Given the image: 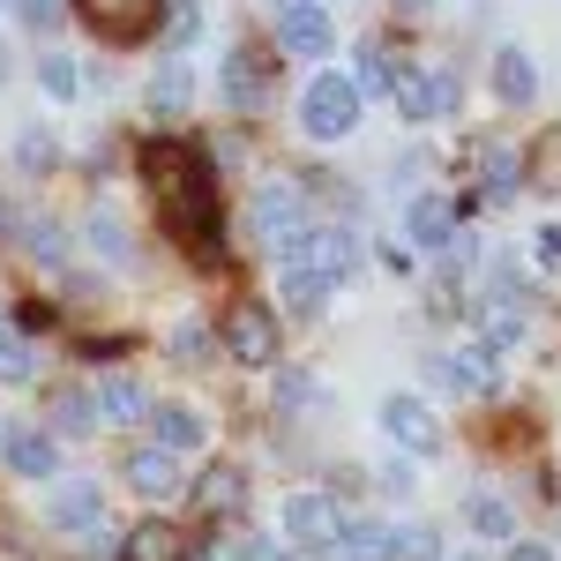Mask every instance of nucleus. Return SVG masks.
<instances>
[{
	"mask_svg": "<svg viewBox=\"0 0 561 561\" xmlns=\"http://www.w3.org/2000/svg\"><path fill=\"white\" fill-rule=\"evenodd\" d=\"M225 359H240V367H277V352H285V330H277V314L262 300H240L225 307Z\"/></svg>",
	"mask_w": 561,
	"mask_h": 561,
	"instance_id": "423d86ee",
	"label": "nucleus"
},
{
	"mask_svg": "<svg viewBox=\"0 0 561 561\" xmlns=\"http://www.w3.org/2000/svg\"><path fill=\"white\" fill-rule=\"evenodd\" d=\"M389 8H397V15H427L434 0H389Z\"/></svg>",
	"mask_w": 561,
	"mask_h": 561,
	"instance_id": "c03bdc74",
	"label": "nucleus"
},
{
	"mask_svg": "<svg viewBox=\"0 0 561 561\" xmlns=\"http://www.w3.org/2000/svg\"><path fill=\"white\" fill-rule=\"evenodd\" d=\"M150 442H165V449H203V420H195L187 404H150Z\"/></svg>",
	"mask_w": 561,
	"mask_h": 561,
	"instance_id": "cd10ccee",
	"label": "nucleus"
},
{
	"mask_svg": "<svg viewBox=\"0 0 561 561\" xmlns=\"http://www.w3.org/2000/svg\"><path fill=\"white\" fill-rule=\"evenodd\" d=\"M389 113L404 121V128H434L442 121V90H434V60H412L397 90H389Z\"/></svg>",
	"mask_w": 561,
	"mask_h": 561,
	"instance_id": "dca6fc26",
	"label": "nucleus"
},
{
	"mask_svg": "<svg viewBox=\"0 0 561 561\" xmlns=\"http://www.w3.org/2000/svg\"><path fill=\"white\" fill-rule=\"evenodd\" d=\"M352 60H359L352 76H359V90H367V98H389V90H397V76L412 68V60H404L389 38H359V53H352Z\"/></svg>",
	"mask_w": 561,
	"mask_h": 561,
	"instance_id": "aec40b11",
	"label": "nucleus"
},
{
	"mask_svg": "<svg viewBox=\"0 0 561 561\" xmlns=\"http://www.w3.org/2000/svg\"><path fill=\"white\" fill-rule=\"evenodd\" d=\"M15 15H23V31H38V38H53V31H68V0H15Z\"/></svg>",
	"mask_w": 561,
	"mask_h": 561,
	"instance_id": "e433bc0d",
	"label": "nucleus"
},
{
	"mask_svg": "<svg viewBox=\"0 0 561 561\" xmlns=\"http://www.w3.org/2000/svg\"><path fill=\"white\" fill-rule=\"evenodd\" d=\"M83 240H90V255H105V262H128V232H121V217H90L83 225Z\"/></svg>",
	"mask_w": 561,
	"mask_h": 561,
	"instance_id": "4c0bfd02",
	"label": "nucleus"
},
{
	"mask_svg": "<svg viewBox=\"0 0 561 561\" xmlns=\"http://www.w3.org/2000/svg\"><path fill=\"white\" fill-rule=\"evenodd\" d=\"M494 98H502L510 113L539 105V68H531V53H524V45H502V53H494Z\"/></svg>",
	"mask_w": 561,
	"mask_h": 561,
	"instance_id": "6ab92c4d",
	"label": "nucleus"
},
{
	"mask_svg": "<svg viewBox=\"0 0 561 561\" xmlns=\"http://www.w3.org/2000/svg\"><path fill=\"white\" fill-rule=\"evenodd\" d=\"M23 248H31L45 270H60V262H68V232H60L53 217H23Z\"/></svg>",
	"mask_w": 561,
	"mask_h": 561,
	"instance_id": "2f4dec72",
	"label": "nucleus"
},
{
	"mask_svg": "<svg viewBox=\"0 0 561 561\" xmlns=\"http://www.w3.org/2000/svg\"><path fill=\"white\" fill-rule=\"evenodd\" d=\"M457 232H465V203H449V195H412L404 203V240L420 255H449Z\"/></svg>",
	"mask_w": 561,
	"mask_h": 561,
	"instance_id": "1a4fd4ad",
	"label": "nucleus"
},
{
	"mask_svg": "<svg viewBox=\"0 0 561 561\" xmlns=\"http://www.w3.org/2000/svg\"><path fill=\"white\" fill-rule=\"evenodd\" d=\"M121 479H128L142 502H173L180 486V449H165V442H142V449H128V465H121Z\"/></svg>",
	"mask_w": 561,
	"mask_h": 561,
	"instance_id": "4468645a",
	"label": "nucleus"
},
{
	"mask_svg": "<svg viewBox=\"0 0 561 561\" xmlns=\"http://www.w3.org/2000/svg\"><path fill=\"white\" fill-rule=\"evenodd\" d=\"M0 8H15V0H0Z\"/></svg>",
	"mask_w": 561,
	"mask_h": 561,
	"instance_id": "3c124183",
	"label": "nucleus"
},
{
	"mask_svg": "<svg viewBox=\"0 0 561 561\" xmlns=\"http://www.w3.org/2000/svg\"><path fill=\"white\" fill-rule=\"evenodd\" d=\"M502 561H554V547H539V539H510Z\"/></svg>",
	"mask_w": 561,
	"mask_h": 561,
	"instance_id": "37998d69",
	"label": "nucleus"
},
{
	"mask_svg": "<svg viewBox=\"0 0 561 561\" xmlns=\"http://www.w3.org/2000/svg\"><path fill=\"white\" fill-rule=\"evenodd\" d=\"M15 165H23V173H53V165H60L53 128H23V135H15Z\"/></svg>",
	"mask_w": 561,
	"mask_h": 561,
	"instance_id": "f704fd0d",
	"label": "nucleus"
},
{
	"mask_svg": "<svg viewBox=\"0 0 561 561\" xmlns=\"http://www.w3.org/2000/svg\"><path fill=\"white\" fill-rule=\"evenodd\" d=\"M45 420L53 434H98V389H45Z\"/></svg>",
	"mask_w": 561,
	"mask_h": 561,
	"instance_id": "b1692460",
	"label": "nucleus"
},
{
	"mask_svg": "<svg viewBox=\"0 0 561 561\" xmlns=\"http://www.w3.org/2000/svg\"><path fill=\"white\" fill-rule=\"evenodd\" d=\"M465 180H472L465 210H510V203H517V180H524V158L510 142L479 135V142H465Z\"/></svg>",
	"mask_w": 561,
	"mask_h": 561,
	"instance_id": "20e7f679",
	"label": "nucleus"
},
{
	"mask_svg": "<svg viewBox=\"0 0 561 561\" xmlns=\"http://www.w3.org/2000/svg\"><path fill=\"white\" fill-rule=\"evenodd\" d=\"M285 8H307V0H270V15H285Z\"/></svg>",
	"mask_w": 561,
	"mask_h": 561,
	"instance_id": "49530a36",
	"label": "nucleus"
},
{
	"mask_svg": "<svg viewBox=\"0 0 561 561\" xmlns=\"http://www.w3.org/2000/svg\"><path fill=\"white\" fill-rule=\"evenodd\" d=\"M307 203H314V195H307V180H300V173L262 180L255 203H248V240H255V248H270V255H293L307 232H314Z\"/></svg>",
	"mask_w": 561,
	"mask_h": 561,
	"instance_id": "f03ea898",
	"label": "nucleus"
},
{
	"mask_svg": "<svg viewBox=\"0 0 561 561\" xmlns=\"http://www.w3.org/2000/svg\"><path fill=\"white\" fill-rule=\"evenodd\" d=\"M45 517L60 524V531H90V524L105 517V494H98L90 479H68V486H53V502H45Z\"/></svg>",
	"mask_w": 561,
	"mask_h": 561,
	"instance_id": "4be33fe9",
	"label": "nucleus"
},
{
	"mask_svg": "<svg viewBox=\"0 0 561 561\" xmlns=\"http://www.w3.org/2000/svg\"><path fill=\"white\" fill-rule=\"evenodd\" d=\"M293 255L314 262L322 277H337V285H345V277H359V262H367V232L345 225V217H330V225H314V232H307ZM293 255H277V262H293Z\"/></svg>",
	"mask_w": 561,
	"mask_h": 561,
	"instance_id": "0eeeda50",
	"label": "nucleus"
},
{
	"mask_svg": "<svg viewBox=\"0 0 561 561\" xmlns=\"http://www.w3.org/2000/svg\"><path fill=\"white\" fill-rule=\"evenodd\" d=\"M98 420H105V427L150 420V389L135 382V375H105V382H98Z\"/></svg>",
	"mask_w": 561,
	"mask_h": 561,
	"instance_id": "412c9836",
	"label": "nucleus"
},
{
	"mask_svg": "<svg viewBox=\"0 0 561 561\" xmlns=\"http://www.w3.org/2000/svg\"><path fill=\"white\" fill-rule=\"evenodd\" d=\"M8 465L23 479H60V434L53 427H8Z\"/></svg>",
	"mask_w": 561,
	"mask_h": 561,
	"instance_id": "a211bd4d",
	"label": "nucleus"
},
{
	"mask_svg": "<svg viewBox=\"0 0 561 561\" xmlns=\"http://www.w3.org/2000/svg\"><path fill=\"white\" fill-rule=\"evenodd\" d=\"M457 561H479V554H457Z\"/></svg>",
	"mask_w": 561,
	"mask_h": 561,
	"instance_id": "8fccbe9b",
	"label": "nucleus"
},
{
	"mask_svg": "<svg viewBox=\"0 0 561 561\" xmlns=\"http://www.w3.org/2000/svg\"><path fill=\"white\" fill-rule=\"evenodd\" d=\"M465 524H472L479 539H502V547L517 539V510L502 494H465Z\"/></svg>",
	"mask_w": 561,
	"mask_h": 561,
	"instance_id": "bb28decb",
	"label": "nucleus"
},
{
	"mask_svg": "<svg viewBox=\"0 0 561 561\" xmlns=\"http://www.w3.org/2000/svg\"><path fill=\"white\" fill-rule=\"evenodd\" d=\"M0 232H8V210H0Z\"/></svg>",
	"mask_w": 561,
	"mask_h": 561,
	"instance_id": "09e8293b",
	"label": "nucleus"
},
{
	"mask_svg": "<svg viewBox=\"0 0 561 561\" xmlns=\"http://www.w3.org/2000/svg\"><path fill=\"white\" fill-rule=\"evenodd\" d=\"M375 420H382V434L404 449V457H434V449L449 442V434H442V420H434L420 397H404V389H397V397H382V412H375Z\"/></svg>",
	"mask_w": 561,
	"mask_h": 561,
	"instance_id": "9d476101",
	"label": "nucleus"
},
{
	"mask_svg": "<svg viewBox=\"0 0 561 561\" xmlns=\"http://www.w3.org/2000/svg\"><path fill=\"white\" fill-rule=\"evenodd\" d=\"M307 404H322V389H314V375H307V367H293V359H285V367H277V412L293 420V412H307Z\"/></svg>",
	"mask_w": 561,
	"mask_h": 561,
	"instance_id": "473e14b6",
	"label": "nucleus"
},
{
	"mask_svg": "<svg viewBox=\"0 0 561 561\" xmlns=\"http://www.w3.org/2000/svg\"><path fill=\"white\" fill-rule=\"evenodd\" d=\"M187 98H195L187 60H180V53H165V68L150 76V98H142V105H150V121H180V113H187Z\"/></svg>",
	"mask_w": 561,
	"mask_h": 561,
	"instance_id": "a878e982",
	"label": "nucleus"
},
{
	"mask_svg": "<svg viewBox=\"0 0 561 561\" xmlns=\"http://www.w3.org/2000/svg\"><path fill=\"white\" fill-rule=\"evenodd\" d=\"M531 262H539L547 277H561V225H539V232H531Z\"/></svg>",
	"mask_w": 561,
	"mask_h": 561,
	"instance_id": "ea45409f",
	"label": "nucleus"
},
{
	"mask_svg": "<svg viewBox=\"0 0 561 561\" xmlns=\"http://www.w3.org/2000/svg\"><path fill=\"white\" fill-rule=\"evenodd\" d=\"M285 547H307V554H337L345 539V510L330 494H285Z\"/></svg>",
	"mask_w": 561,
	"mask_h": 561,
	"instance_id": "6e6552de",
	"label": "nucleus"
},
{
	"mask_svg": "<svg viewBox=\"0 0 561 561\" xmlns=\"http://www.w3.org/2000/svg\"><path fill=\"white\" fill-rule=\"evenodd\" d=\"M427 375L449 389V397H502V352L486 345L479 330H465L457 352H427Z\"/></svg>",
	"mask_w": 561,
	"mask_h": 561,
	"instance_id": "39448f33",
	"label": "nucleus"
},
{
	"mask_svg": "<svg viewBox=\"0 0 561 561\" xmlns=\"http://www.w3.org/2000/svg\"><path fill=\"white\" fill-rule=\"evenodd\" d=\"M158 8H165V0H76V15H83L98 38H113V45L150 38V31H158Z\"/></svg>",
	"mask_w": 561,
	"mask_h": 561,
	"instance_id": "ddd939ff",
	"label": "nucleus"
},
{
	"mask_svg": "<svg viewBox=\"0 0 561 561\" xmlns=\"http://www.w3.org/2000/svg\"><path fill=\"white\" fill-rule=\"evenodd\" d=\"M195 38H203V0H173L165 8V53H187Z\"/></svg>",
	"mask_w": 561,
	"mask_h": 561,
	"instance_id": "c9c22d12",
	"label": "nucleus"
},
{
	"mask_svg": "<svg viewBox=\"0 0 561 561\" xmlns=\"http://www.w3.org/2000/svg\"><path fill=\"white\" fill-rule=\"evenodd\" d=\"M397 561H442V539H434L427 524H404L397 531Z\"/></svg>",
	"mask_w": 561,
	"mask_h": 561,
	"instance_id": "58836bf2",
	"label": "nucleus"
},
{
	"mask_svg": "<svg viewBox=\"0 0 561 561\" xmlns=\"http://www.w3.org/2000/svg\"><path fill=\"white\" fill-rule=\"evenodd\" d=\"M330 293H337V277H322V270H314V262H277V300H285V314H322V307H330Z\"/></svg>",
	"mask_w": 561,
	"mask_h": 561,
	"instance_id": "f3484780",
	"label": "nucleus"
},
{
	"mask_svg": "<svg viewBox=\"0 0 561 561\" xmlns=\"http://www.w3.org/2000/svg\"><path fill=\"white\" fill-rule=\"evenodd\" d=\"M31 367H38V352H31V337L0 314V382H31Z\"/></svg>",
	"mask_w": 561,
	"mask_h": 561,
	"instance_id": "7c9ffc66",
	"label": "nucleus"
},
{
	"mask_svg": "<svg viewBox=\"0 0 561 561\" xmlns=\"http://www.w3.org/2000/svg\"><path fill=\"white\" fill-rule=\"evenodd\" d=\"M277 53H285V60H330V53H337V23H330V8H322V0L285 8V15H277Z\"/></svg>",
	"mask_w": 561,
	"mask_h": 561,
	"instance_id": "9b49d317",
	"label": "nucleus"
},
{
	"mask_svg": "<svg viewBox=\"0 0 561 561\" xmlns=\"http://www.w3.org/2000/svg\"><path fill=\"white\" fill-rule=\"evenodd\" d=\"M277 561H322V554H307V547H285V554H277Z\"/></svg>",
	"mask_w": 561,
	"mask_h": 561,
	"instance_id": "a18cd8bd",
	"label": "nucleus"
},
{
	"mask_svg": "<svg viewBox=\"0 0 561 561\" xmlns=\"http://www.w3.org/2000/svg\"><path fill=\"white\" fill-rule=\"evenodd\" d=\"M0 457H8V434H0Z\"/></svg>",
	"mask_w": 561,
	"mask_h": 561,
	"instance_id": "de8ad7c7",
	"label": "nucleus"
},
{
	"mask_svg": "<svg viewBox=\"0 0 561 561\" xmlns=\"http://www.w3.org/2000/svg\"><path fill=\"white\" fill-rule=\"evenodd\" d=\"M180 554H187V539L173 524H135L128 547H121V561H180Z\"/></svg>",
	"mask_w": 561,
	"mask_h": 561,
	"instance_id": "c85d7f7f",
	"label": "nucleus"
},
{
	"mask_svg": "<svg viewBox=\"0 0 561 561\" xmlns=\"http://www.w3.org/2000/svg\"><path fill=\"white\" fill-rule=\"evenodd\" d=\"M142 180L165 210V232L195 262H217V240H225V203H217V173L195 142H150L142 150Z\"/></svg>",
	"mask_w": 561,
	"mask_h": 561,
	"instance_id": "f257e3e1",
	"label": "nucleus"
},
{
	"mask_svg": "<svg viewBox=\"0 0 561 561\" xmlns=\"http://www.w3.org/2000/svg\"><path fill=\"white\" fill-rule=\"evenodd\" d=\"M270 68H277V60H270L262 45H232V53H225V105H232V113H255L262 90H270Z\"/></svg>",
	"mask_w": 561,
	"mask_h": 561,
	"instance_id": "2eb2a0df",
	"label": "nucleus"
},
{
	"mask_svg": "<svg viewBox=\"0 0 561 561\" xmlns=\"http://www.w3.org/2000/svg\"><path fill=\"white\" fill-rule=\"evenodd\" d=\"M382 270L412 277V270H420V248H412V240H382Z\"/></svg>",
	"mask_w": 561,
	"mask_h": 561,
	"instance_id": "79ce46f5",
	"label": "nucleus"
},
{
	"mask_svg": "<svg viewBox=\"0 0 561 561\" xmlns=\"http://www.w3.org/2000/svg\"><path fill=\"white\" fill-rule=\"evenodd\" d=\"M359 113H367V90H359V76H345V68H322V76L300 90V135L307 142H345V135L359 128Z\"/></svg>",
	"mask_w": 561,
	"mask_h": 561,
	"instance_id": "7ed1b4c3",
	"label": "nucleus"
},
{
	"mask_svg": "<svg viewBox=\"0 0 561 561\" xmlns=\"http://www.w3.org/2000/svg\"><path fill=\"white\" fill-rule=\"evenodd\" d=\"M465 330H479V337H486L494 352H517V345H524V330H531V307H524V293H502V285H486Z\"/></svg>",
	"mask_w": 561,
	"mask_h": 561,
	"instance_id": "f8f14e48",
	"label": "nucleus"
},
{
	"mask_svg": "<svg viewBox=\"0 0 561 561\" xmlns=\"http://www.w3.org/2000/svg\"><path fill=\"white\" fill-rule=\"evenodd\" d=\"M337 561H397V524H382V517H345Z\"/></svg>",
	"mask_w": 561,
	"mask_h": 561,
	"instance_id": "5701e85b",
	"label": "nucleus"
},
{
	"mask_svg": "<svg viewBox=\"0 0 561 561\" xmlns=\"http://www.w3.org/2000/svg\"><path fill=\"white\" fill-rule=\"evenodd\" d=\"M210 352H225V337H217L210 322H180V330H173V359H180V367H203Z\"/></svg>",
	"mask_w": 561,
	"mask_h": 561,
	"instance_id": "72a5a7b5",
	"label": "nucleus"
},
{
	"mask_svg": "<svg viewBox=\"0 0 561 561\" xmlns=\"http://www.w3.org/2000/svg\"><path fill=\"white\" fill-rule=\"evenodd\" d=\"M38 83H45V98H60V105H68V98H83V90H90V76L68 60V53H45V60H38Z\"/></svg>",
	"mask_w": 561,
	"mask_h": 561,
	"instance_id": "c756f323",
	"label": "nucleus"
},
{
	"mask_svg": "<svg viewBox=\"0 0 561 561\" xmlns=\"http://www.w3.org/2000/svg\"><path fill=\"white\" fill-rule=\"evenodd\" d=\"M240 502H248V472L240 465H210V472L195 479V510L203 517H232Z\"/></svg>",
	"mask_w": 561,
	"mask_h": 561,
	"instance_id": "393cba45",
	"label": "nucleus"
},
{
	"mask_svg": "<svg viewBox=\"0 0 561 561\" xmlns=\"http://www.w3.org/2000/svg\"><path fill=\"white\" fill-rule=\"evenodd\" d=\"M375 479H382V494H412V486H420V472H412V457H404V449H397Z\"/></svg>",
	"mask_w": 561,
	"mask_h": 561,
	"instance_id": "a19ab883",
	"label": "nucleus"
}]
</instances>
